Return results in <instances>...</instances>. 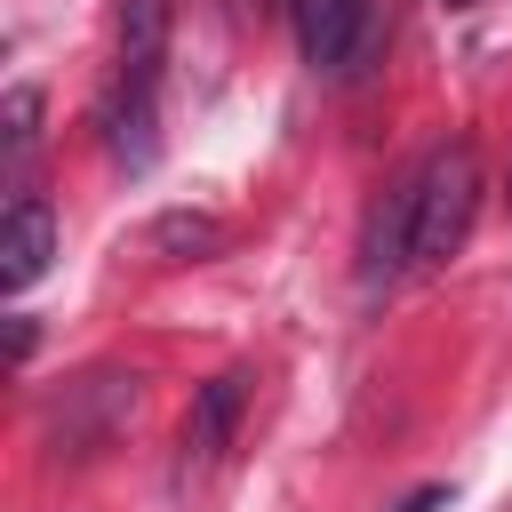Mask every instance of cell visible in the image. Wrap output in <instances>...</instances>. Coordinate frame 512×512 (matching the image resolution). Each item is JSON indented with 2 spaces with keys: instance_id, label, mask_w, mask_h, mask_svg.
<instances>
[{
  "instance_id": "6",
  "label": "cell",
  "mask_w": 512,
  "mask_h": 512,
  "mask_svg": "<svg viewBox=\"0 0 512 512\" xmlns=\"http://www.w3.org/2000/svg\"><path fill=\"white\" fill-rule=\"evenodd\" d=\"M0 136H8V192H32V152H40V88H8L0 104Z\"/></svg>"
},
{
  "instance_id": "4",
  "label": "cell",
  "mask_w": 512,
  "mask_h": 512,
  "mask_svg": "<svg viewBox=\"0 0 512 512\" xmlns=\"http://www.w3.org/2000/svg\"><path fill=\"white\" fill-rule=\"evenodd\" d=\"M368 16H376V0H296V32H304L312 72H352Z\"/></svg>"
},
{
  "instance_id": "2",
  "label": "cell",
  "mask_w": 512,
  "mask_h": 512,
  "mask_svg": "<svg viewBox=\"0 0 512 512\" xmlns=\"http://www.w3.org/2000/svg\"><path fill=\"white\" fill-rule=\"evenodd\" d=\"M480 216V152L472 144H440L416 176H408V272H440Z\"/></svg>"
},
{
  "instance_id": "1",
  "label": "cell",
  "mask_w": 512,
  "mask_h": 512,
  "mask_svg": "<svg viewBox=\"0 0 512 512\" xmlns=\"http://www.w3.org/2000/svg\"><path fill=\"white\" fill-rule=\"evenodd\" d=\"M160 56H168V0H120V32H112V80H104V144L120 168H152L160 152Z\"/></svg>"
},
{
  "instance_id": "3",
  "label": "cell",
  "mask_w": 512,
  "mask_h": 512,
  "mask_svg": "<svg viewBox=\"0 0 512 512\" xmlns=\"http://www.w3.org/2000/svg\"><path fill=\"white\" fill-rule=\"evenodd\" d=\"M240 408H248V376L240 368H224V376H208L192 392V408H184V472H208L224 456V440L240 432Z\"/></svg>"
},
{
  "instance_id": "8",
  "label": "cell",
  "mask_w": 512,
  "mask_h": 512,
  "mask_svg": "<svg viewBox=\"0 0 512 512\" xmlns=\"http://www.w3.org/2000/svg\"><path fill=\"white\" fill-rule=\"evenodd\" d=\"M440 504H448V488H416V496H408L400 512H440Z\"/></svg>"
},
{
  "instance_id": "7",
  "label": "cell",
  "mask_w": 512,
  "mask_h": 512,
  "mask_svg": "<svg viewBox=\"0 0 512 512\" xmlns=\"http://www.w3.org/2000/svg\"><path fill=\"white\" fill-rule=\"evenodd\" d=\"M152 240L160 248H216V224L208 216H168V224H152Z\"/></svg>"
},
{
  "instance_id": "5",
  "label": "cell",
  "mask_w": 512,
  "mask_h": 512,
  "mask_svg": "<svg viewBox=\"0 0 512 512\" xmlns=\"http://www.w3.org/2000/svg\"><path fill=\"white\" fill-rule=\"evenodd\" d=\"M48 256H56V208H48L40 192L8 200V224H0V280H8V288H32V280L48 272Z\"/></svg>"
}]
</instances>
